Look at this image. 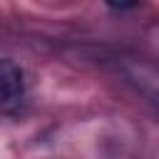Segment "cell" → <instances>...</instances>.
I'll list each match as a JSON object with an SVG mask.
<instances>
[{"label": "cell", "mask_w": 159, "mask_h": 159, "mask_svg": "<svg viewBox=\"0 0 159 159\" xmlns=\"http://www.w3.org/2000/svg\"><path fill=\"white\" fill-rule=\"evenodd\" d=\"M25 102V77L17 62L0 60V112L15 114Z\"/></svg>", "instance_id": "1"}, {"label": "cell", "mask_w": 159, "mask_h": 159, "mask_svg": "<svg viewBox=\"0 0 159 159\" xmlns=\"http://www.w3.org/2000/svg\"><path fill=\"white\" fill-rule=\"evenodd\" d=\"M107 5L112 10H132L139 5V0H107Z\"/></svg>", "instance_id": "2"}]
</instances>
